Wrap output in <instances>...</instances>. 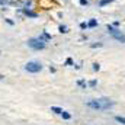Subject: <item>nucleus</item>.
I'll return each instance as SVG.
<instances>
[{
	"mask_svg": "<svg viewBox=\"0 0 125 125\" xmlns=\"http://www.w3.org/2000/svg\"><path fill=\"white\" fill-rule=\"evenodd\" d=\"M87 86L89 87H96L97 86V82L96 80H90V82H87Z\"/></svg>",
	"mask_w": 125,
	"mask_h": 125,
	"instance_id": "20",
	"label": "nucleus"
},
{
	"mask_svg": "<svg viewBox=\"0 0 125 125\" xmlns=\"http://www.w3.org/2000/svg\"><path fill=\"white\" fill-rule=\"evenodd\" d=\"M100 47H103V44L102 42H93V44H90V48H100Z\"/></svg>",
	"mask_w": 125,
	"mask_h": 125,
	"instance_id": "17",
	"label": "nucleus"
},
{
	"mask_svg": "<svg viewBox=\"0 0 125 125\" xmlns=\"http://www.w3.org/2000/svg\"><path fill=\"white\" fill-rule=\"evenodd\" d=\"M38 38H39V39H42L44 42H50V41L52 39V35H51V33H48L47 31H42L39 35H38Z\"/></svg>",
	"mask_w": 125,
	"mask_h": 125,
	"instance_id": "7",
	"label": "nucleus"
},
{
	"mask_svg": "<svg viewBox=\"0 0 125 125\" xmlns=\"http://www.w3.org/2000/svg\"><path fill=\"white\" fill-rule=\"evenodd\" d=\"M25 71H28V73H32V74H36V73H39V71H42V64L39 61H28L25 64Z\"/></svg>",
	"mask_w": 125,
	"mask_h": 125,
	"instance_id": "3",
	"label": "nucleus"
},
{
	"mask_svg": "<svg viewBox=\"0 0 125 125\" xmlns=\"http://www.w3.org/2000/svg\"><path fill=\"white\" fill-rule=\"evenodd\" d=\"M106 31L108 33L115 39V41H118V42H121V44H125V33L119 28H115L112 23H108L106 25Z\"/></svg>",
	"mask_w": 125,
	"mask_h": 125,
	"instance_id": "1",
	"label": "nucleus"
},
{
	"mask_svg": "<svg viewBox=\"0 0 125 125\" xmlns=\"http://www.w3.org/2000/svg\"><path fill=\"white\" fill-rule=\"evenodd\" d=\"M99 25V22H97V19H90L89 22H87V26L90 28V29H93V28H96Z\"/></svg>",
	"mask_w": 125,
	"mask_h": 125,
	"instance_id": "9",
	"label": "nucleus"
},
{
	"mask_svg": "<svg viewBox=\"0 0 125 125\" xmlns=\"http://www.w3.org/2000/svg\"><path fill=\"white\" fill-rule=\"evenodd\" d=\"M112 25H114L115 28H119V26H121V22H119V21H115V22H114Z\"/></svg>",
	"mask_w": 125,
	"mask_h": 125,
	"instance_id": "23",
	"label": "nucleus"
},
{
	"mask_svg": "<svg viewBox=\"0 0 125 125\" xmlns=\"http://www.w3.org/2000/svg\"><path fill=\"white\" fill-rule=\"evenodd\" d=\"M64 65H74V61H73V58H70V57H68V58L65 60V62H64Z\"/></svg>",
	"mask_w": 125,
	"mask_h": 125,
	"instance_id": "21",
	"label": "nucleus"
},
{
	"mask_svg": "<svg viewBox=\"0 0 125 125\" xmlns=\"http://www.w3.org/2000/svg\"><path fill=\"white\" fill-rule=\"evenodd\" d=\"M99 105H100V111H108V109H112L115 106V102L111 100L109 97H99Z\"/></svg>",
	"mask_w": 125,
	"mask_h": 125,
	"instance_id": "5",
	"label": "nucleus"
},
{
	"mask_svg": "<svg viewBox=\"0 0 125 125\" xmlns=\"http://www.w3.org/2000/svg\"><path fill=\"white\" fill-rule=\"evenodd\" d=\"M4 22H6L9 26H13V25H15V21H12L10 18H4Z\"/></svg>",
	"mask_w": 125,
	"mask_h": 125,
	"instance_id": "18",
	"label": "nucleus"
},
{
	"mask_svg": "<svg viewBox=\"0 0 125 125\" xmlns=\"http://www.w3.org/2000/svg\"><path fill=\"white\" fill-rule=\"evenodd\" d=\"M28 47L33 50V51H42V50H45L47 48V42H44L42 39H39L38 36H35V38H29L28 39Z\"/></svg>",
	"mask_w": 125,
	"mask_h": 125,
	"instance_id": "2",
	"label": "nucleus"
},
{
	"mask_svg": "<svg viewBox=\"0 0 125 125\" xmlns=\"http://www.w3.org/2000/svg\"><path fill=\"white\" fill-rule=\"evenodd\" d=\"M79 3H80V6H82V7H86V6H89V4H90V0H79Z\"/></svg>",
	"mask_w": 125,
	"mask_h": 125,
	"instance_id": "16",
	"label": "nucleus"
},
{
	"mask_svg": "<svg viewBox=\"0 0 125 125\" xmlns=\"http://www.w3.org/2000/svg\"><path fill=\"white\" fill-rule=\"evenodd\" d=\"M115 121L119 122V124H122V125H125V116H119V115H116V116H115Z\"/></svg>",
	"mask_w": 125,
	"mask_h": 125,
	"instance_id": "15",
	"label": "nucleus"
},
{
	"mask_svg": "<svg viewBox=\"0 0 125 125\" xmlns=\"http://www.w3.org/2000/svg\"><path fill=\"white\" fill-rule=\"evenodd\" d=\"M77 86L82 87V89H86L87 87V83H86V80H77Z\"/></svg>",
	"mask_w": 125,
	"mask_h": 125,
	"instance_id": "14",
	"label": "nucleus"
},
{
	"mask_svg": "<svg viewBox=\"0 0 125 125\" xmlns=\"http://www.w3.org/2000/svg\"><path fill=\"white\" fill-rule=\"evenodd\" d=\"M35 0H15L13 6L16 9H35Z\"/></svg>",
	"mask_w": 125,
	"mask_h": 125,
	"instance_id": "4",
	"label": "nucleus"
},
{
	"mask_svg": "<svg viewBox=\"0 0 125 125\" xmlns=\"http://www.w3.org/2000/svg\"><path fill=\"white\" fill-rule=\"evenodd\" d=\"M73 67H74V68H76V70H80V68H82V64H74V65H73Z\"/></svg>",
	"mask_w": 125,
	"mask_h": 125,
	"instance_id": "24",
	"label": "nucleus"
},
{
	"mask_svg": "<svg viewBox=\"0 0 125 125\" xmlns=\"http://www.w3.org/2000/svg\"><path fill=\"white\" fill-rule=\"evenodd\" d=\"M60 116H61L64 121H70V119H71V115H70V112H67V111H62V114Z\"/></svg>",
	"mask_w": 125,
	"mask_h": 125,
	"instance_id": "11",
	"label": "nucleus"
},
{
	"mask_svg": "<svg viewBox=\"0 0 125 125\" xmlns=\"http://www.w3.org/2000/svg\"><path fill=\"white\" fill-rule=\"evenodd\" d=\"M89 26H87V22H80V29L82 31H84V29H87Z\"/></svg>",
	"mask_w": 125,
	"mask_h": 125,
	"instance_id": "22",
	"label": "nucleus"
},
{
	"mask_svg": "<svg viewBox=\"0 0 125 125\" xmlns=\"http://www.w3.org/2000/svg\"><path fill=\"white\" fill-rule=\"evenodd\" d=\"M92 68H93V71H99L100 70V64L99 62H93L92 64Z\"/></svg>",
	"mask_w": 125,
	"mask_h": 125,
	"instance_id": "19",
	"label": "nucleus"
},
{
	"mask_svg": "<svg viewBox=\"0 0 125 125\" xmlns=\"http://www.w3.org/2000/svg\"><path fill=\"white\" fill-rule=\"evenodd\" d=\"M114 0H99V7H105V6H108V4H111Z\"/></svg>",
	"mask_w": 125,
	"mask_h": 125,
	"instance_id": "12",
	"label": "nucleus"
},
{
	"mask_svg": "<svg viewBox=\"0 0 125 125\" xmlns=\"http://www.w3.org/2000/svg\"><path fill=\"white\" fill-rule=\"evenodd\" d=\"M0 54H1V51H0Z\"/></svg>",
	"mask_w": 125,
	"mask_h": 125,
	"instance_id": "27",
	"label": "nucleus"
},
{
	"mask_svg": "<svg viewBox=\"0 0 125 125\" xmlns=\"http://www.w3.org/2000/svg\"><path fill=\"white\" fill-rule=\"evenodd\" d=\"M13 3H15V0H0V7H1V10H7V7L13 6Z\"/></svg>",
	"mask_w": 125,
	"mask_h": 125,
	"instance_id": "8",
	"label": "nucleus"
},
{
	"mask_svg": "<svg viewBox=\"0 0 125 125\" xmlns=\"http://www.w3.org/2000/svg\"><path fill=\"white\" fill-rule=\"evenodd\" d=\"M62 111H64V109L58 108V106H51V112H52V114H55V115H61Z\"/></svg>",
	"mask_w": 125,
	"mask_h": 125,
	"instance_id": "10",
	"label": "nucleus"
},
{
	"mask_svg": "<svg viewBox=\"0 0 125 125\" xmlns=\"http://www.w3.org/2000/svg\"><path fill=\"white\" fill-rule=\"evenodd\" d=\"M3 77H4V76H3V74H0V80H3Z\"/></svg>",
	"mask_w": 125,
	"mask_h": 125,
	"instance_id": "26",
	"label": "nucleus"
},
{
	"mask_svg": "<svg viewBox=\"0 0 125 125\" xmlns=\"http://www.w3.org/2000/svg\"><path fill=\"white\" fill-rule=\"evenodd\" d=\"M50 71H51V73H55V71H57V68H55V67H52V65H50Z\"/></svg>",
	"mask_w": 125,
	"mask_h": 125,
	"instance_id": "25",
	"label": "nucleus"
},
{
	"mask_svg": "<svg viewBox=\"0 0 125 125\" xmlns=\"http://www.w3.org/2000/svg\"><path fill=\"white\" fill-rule=\"evenodd\" d=\"M58 32L60 33H68V26L67 25H58Z\"/></svg>",
	"mask_w": 125,
	"mask_h": 125,
	"instance_id": "13",
	"label": "nucleus"
},
{
	"mask_svg": "<svg viewBox=\"0 0 125 125\" xmlns=\"http://www.w3.org/2000/svg\"><path fill=\"white\" fill-rule=\"evenodd\" d=\"M16 12L21 13V15H23V16L28 18V19H36V18L39 16V13H38L35 9H16Z\"/></svg>",
	"mask_w": 125,
	"mask_h": 125,
	"instance_id": "6",
	"label": "nucleus"
}]
</instances>
